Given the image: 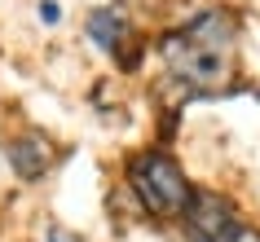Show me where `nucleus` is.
Returning <instances> with one entry per match:
<instances>
[{
    "label": "nucleus",
    "mask_w": 260,
    "mask_h": 242,
    "mask_svg": "<svg viewBox=\"0 0 260 242\" xmlns=\"http://www.w3.org/2000/svg\"><path fill=\"white\" fill-rule=\"evenodd\" d=\"M44 242H84L80 233H71V229H62V225H49L44 229Z\"/></svg>",
    "instance_id": "obj_6"
},
{
    "label": "nucleus",
    "mask_w": 260,
    "mask_h": 242,
    "mask_svg": "<svg viewBox=\"0 0 260 242\" xmlns=\"http://www.w3.org/2000/svg\"><path fill=\"white\" fill-rule=\"evenodd\" d=\"M230 49H234V22L225 14H203L164 40V57L172 75L194 93L230 75Z\"/></svg>",
    "instance_id": "obj_1"
},
{
    "label": "nucleus",
    "mask_w": 260,
    "mask_h": 242,
    "mask_svg": "<svg viewBox=\"0 0 260 242\" xmlns=\"http://www.w3.org/2000/svg\"><path fill=\"white\" fill-rule=\"evenodd\" d=\"M84 31H88V40H93L97 49H106V53H119L128 22H123V14L115 9V5H102V9H93V14H88Z\"/></svg>",
    "instance_id": "obj_5"
},
{
    "label": "nucleus",
    "mask_w": 260,
    "mask_h": 242,
    "mask_svg": "<svg viewBox=\"0 0 260 242\" xmlns=\"http://www.w3.org/2000/svg\"><path fill=\"white\" fill-rule=\"evenodd\" d=\"M133 189L146 202V212H154V216H185L194 202V189L185 181V172L159 150H150V154H141L133 163Z\"/></svg>",
    "instance_id": "obj_2"
},
{
    "label": "nucleus",
    "mask_w": 260,
    "mask_h": 242,
    "mask_svg": "<svg viewBox=\"0 0 260 242\" xmlns=\"http://www.w3.org/2000/svg\"><path fill=\"white\" fill-rule=\"evenodd\" d=\"M57 18H62V14H57V5H53V0H40V22H49V27H53Z\"/></svg>",
    "instance_id": "obj_7"
},
{
    "label": "nucleus",
    "mask_w": 260,
    "mask_h": 242,
    "mask_svg": "<svg viewBox=\"0 0 260 242\" xmlns=\"http://www.w3.org/2000/svg\"><path fill=\"white\" fill-rule=\"evenodd\" d=\"M185 233H190V242H243L247 238L238 212L216 194H194L190 212H185Z\"/></svg>",
    "instance_id": "obj_3"
},
{
    "label": "nucleus",
    "mask_w": 260,
    "mask_h": 242,
    "mask_svg": "<svg viewBox=\"0 0 260 242\" xmlns=\"http://www.w3.org/2000/svg\"><path fill=\"white\" fill-rule=\"evenodd\" d=\"M9 163H14V172L22 181H40L49 172V163H53V146L40 132H22L9 141Z\"/></svg>",
    "instance_id": "obj_4"
}]
</instances>
